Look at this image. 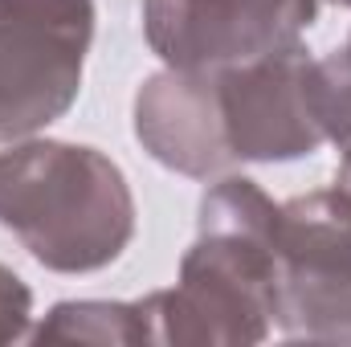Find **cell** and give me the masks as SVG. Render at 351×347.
<instances>
[{
	"instance_id": "6da1fadb",
	"label": "cell",
	"mask_w": 351,
	"mask_h": 347,
	"mask_svg": "<svg viewBox=\"0 0 351 347\" xmlns=\"http://www.w3.org/2000/svg\"><path fill=\"white\" fill-rule=\"evenodd\" d=\"M156 344L250 347L269 339L278 307V204L245 176H221L196 217L172 290L147 294Z\"/></svg>"
},
{
	"instance_id": "7a4b0ae2",
	"label": "cell",
	"mask_w": 351,
	"mask_h": 347,
	"mask_svg": "<svg viewBox=\"0 0 351 347\" xmlns=\"http://www.w3.org/2000/svg\"><path fill=\"white\" fill-rule=\"evenodd\" d=\"M0 229L58 274H94L135 237L123 168L86 143L16 139L0 152Z\"/></svg>"
},
{
	"instance_id": "3957f363",
	"label": "cell",
	"mask_w": 351,
	"mask_h": 347,
	"mask_svg": "<svg viewBox=\"0 0 351 347\" xmlns=\"http://www.w3.org/2000/svg\"><path fill=\"white\" fill-rule=\"evenodd\" d=\"M94 0H0V143L62 119L82 90Z\"/></svg>"
},
{
	"instance_id": "277c9868",
	"label": "cell",
	"mask_w": 351,
	"mask_h": 347,
	"mask_svg": "<svg viewBox=\"0 0 351 347\" xmlns=\"http://www.w3.org/2000/svg\"><path fill=\"white\" fill-rule=\"evenodd\" d=\"M286 339L351 344V188L278 204V307Z\"/></svg>"
},
{
	"instance_id": "5b68a950",
	"label": "cell",
	"mask_w": 351,
	"mask_h": 347,
	"mask_svg": "<svg viewBox=\"0 0 351 347\" xmlns=\"http://www.w3.org/2000/svg\"><path fill=\"white\" fill-rule=\"evenodd\" d=\"M315 12L319 0H143V37L172 70L221 74L298 45Z\"/></svg>"
},
{
	"instance_id": "8992f818",
	"label": "cell",
	"mask_w": 351,
	"mask_h": 347,
	"mask_svg": "<svg viewBox=\"0 0 351 347\" xmlns=\"http://www.w3.org/2000/svg\"><path fill=\"white\" fill-rule=\"evenodd\" d=\"M225 139L237 164H286L327 143L319 119V58L298 45L217 74Z\"/></svg>"
},
{
	"instance_id": "52a82bcc",
	"label": "cell",
	"mask_w": 351,
	"mask_h": 347,
	"mask_svg": "<svg viewBox=\"0 0 351 347\" xmlns=\"http://www.w3.org/2000/svg\"><path fill=\"white\" fill-rule=\"evenodd\" d=\"M135 135L152 160L192 180H217L237 160L225 139L217 74L160 70L135 94Z\"/></svg>"
},
{
	"instance_id": "ba28073f",
	"label": "cell",
	"mask_w": 351,
	"mask_h": 347,
	"mask_svg": "<svg viewBox=\"0 0 351 347\" xmlns=\"http://www.w3.org/2000/svg\"><path fill=\"white\" fill-rule=\"evenodd\" d=\"M33 344H98V347H143L156 344V323L147 298L135 302H102L78 298L58 302L33 331Z\"/></svg>"
},
{
	"instance_id": "9c48e42d",
	"label": "cell",
	"mask_w": 351,
	"mask_h": 347,
	"mask_svg": "<svg viewBox=\"0 0 351 347\" xmlns=\"http://www.w3.org/2000/svg\"><path fill=\"white\" fill-rule=\"evenodd\" d=\"M29 323H33V290L16 270L0 265V344L29 339L33 331Z\"/></svg>"
},
{
	"instance_id": "30bf717a",
	"label": "cell",
	"mask_w": 351,
	"mask_h": 347,
	"mask_svg": "<svg viewBox=\"0 0 351 347\" xmlns=\"http://www.w3.org/2000/svg\"><path fill=\"white\" fill-rule=\"evenodd\" d=\"M327 66H331V82H335V127L351 147V37L343 49L327 53Z\"/></svg>"
},
{
	"instance_id": "8fae6325",
	"label": "cell",
	"mask_w": 351,
	"mask_h": 347,
	"mask_svg": "<svg viewBox=\"0 0 351 347\" xmlns=\"http://www.w3.org/2000/svg\"><path fill=\"white\" fill-rule=\"evenodd\" d=\"M327 4H335V8H351V0H327Z\"/></svg>"
}]
</instances>
